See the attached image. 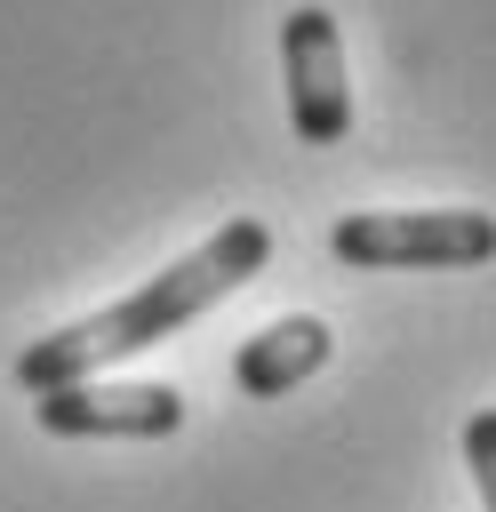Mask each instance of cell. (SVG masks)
Returning a JSON list of instances; mask_svg holds the SVG:
<instances>
[{"instance_id": "cell-4", "label": "cell", "mask_w": 496, "mask_h": 512, "mask_svg": "<svg viewBox=\"0 0 496 512\" xmlns=\"http://www.w3.org/2000/svg\"><path fill=\"white\" fill-rule=\"evenodd\" d=\"M32 416L40 432L56 440H168L184 424V392L176 384H56V392H32Z\"/></svg>"}, {"instance_id": "cell-1", "label": "cell", "mask_w": 496, "mask_h": 512, "mask_svg": "<svg viewBox=\"0 0 496 512\" xmlns=\"http://www.w3.org/2000/svg\"><path fill=\"white\" fill-rule=\"evenodd\" d=\"M264 256H272V224L232 216V224H224V232H208L192 256H176L168 272H152L136 296H120V304H104V312H88V320H72V328L40 336V344L16 360V384H24V392L88 384L96 368H112V360H128V352H144V344L176 336V328H184V320H200L208 304H224L240 280H256V272H264Z\"/></svg>"}, {"instance_id": "cell-6", "label": "cell", "mask_w": 496, "mask_h": 512, "mask_svg": "<svg viewBox=\"0 0 496 512\" xmlns=\"http://www.w3.org/2000/svg\"><path fill=\"white\" fill-rule=\"evenodd\" d=\"M464 464H472V480H480V504L496 512V408H480V416L464 424Z\"/></svg>"}, {"instance_id": "cell-3", "label": "cell", "mask_w": 496, "mask_h": 512, "mask_svg": "<svg viewBox=\"0 0 496 512\" xmlns=\"http://www.w3.org/2000/svg\"><path fill=\"white\" fill-rule=\"evenodd\" d=\"M280 72H288L296 144H344L352 136V80H344V32L328 8H296L280 24Z\"/></svg>"}, {"instance_id": "cell-2", "label": "cell", "mask_w": 496, "mask_h": 512, "mask_svg": "<svg viewBox=\"0 0 496 512\" xmlns=\"http://www.w3.org/2000/svg\"><path fill=\"white\" fill-rule=\"evenodd\" d=\"M336 264L352 272H456L496 256L488 208H360L328 232Z\"/></svg>"}, {"instance_id": "cell-5", "label": "cell", "mask_w": 496, "mask_h": 512, "mask_svg": "<svg viewBox=\"0 0 496 512\" xmlns=\"http://www.w3.org/2000/svg\"><path fill=\"white\" fill-rule=\"evenodd\" d=\"M328 352H336L328 320L296 312V320H272V328H256V336L240 344L232 376H240V392H248V400H288L304 376H320V368H328Z\"/></svg>"}]
</instances>
